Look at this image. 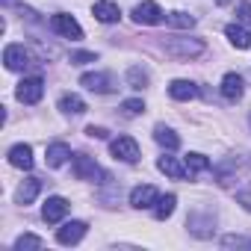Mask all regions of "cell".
Segmentation results:
<instances>
[{
  "label": "cell",
  "mask_w": 251,
  "mask_h": 251,
  "mask_svg": "<svg viewBox=\"0 0 251 251\" xmlns=\"http://www.w3.org/2000/svg\"><path fill=\"white\" fill-rule=\"evenodd\" d=\"M204 42L201 39H172L166 42V53L177 56V59H192V56H201L204 53Z\"/></svg>",
  "instance_id": "obj_1"
},
{
  "label": "cell",
  "mask_w": 251,
  "mask_h": 251,
  "mask_svg": "<svg viewBox=\"0 0 251 251\" xmlns=\"http://www.w3.org/2000/svg\"><path fill=\"white\" fill-rule=\"evenodd\" d=\"M109 154L121 163H136L139 160V145H136L133 136H118V139L109 142Z\"/></svg>",
  "instance_id": "obj_2"
},
{
  "label": "cell",
  "mask_w": 251,
  "mask_h": 251,
  "mask_svg": "<svg viewBox=\"0 0 251 251\" xmlns=\"http://www.w3.org/2000/svg\"><path fill=\"white\" fill-rule=\"evenodd\" d=\"M50 27H53V33H59L62 39H71V42H80V39H83V27L77 24V18H74V15L59 12V15H53V18H50Z\"/></svg>",
  "instance_id": "obj_3"
},
{
  "label": "cell",
  "mask_w": 251,
  "mask_h": 251,
  "mask_svg": "<svg viewBox=\"0 0 251 251\" xmlns=\"http://www.w3.org/2000/svg\"><path fill=\"white\" fill-rule=\"evenodd\" d=\"M15 95H18L21 103H39L42 95H45V80H42V77H24V80L18 83Z\"/></svg>",
  "instance_id": "obj_4"
},
{
  "label": "cell",
  "mask_w": 251,
  "mask_h": 251,
  "mask_svg": "<svg viewBox=\"0 0 251 251\" xmlns=\"http://www.w3.org/2000/svg\"><path fill=\"white\" fill-rule=\"evenodd\" d=\"M68 210H71V204H68L62 195H53V198L45 201V207H42V219H45L48 225H59V222L68 216Z\"/></svg>",
  "instance_id": "obj_5"
},
{
  "label": "cell",
  "mask_w": 251,
  "mask_h": 251,
  "mask_svg": "<svg viewBox=\"0 0 251 251\" xmlns=\"http://www.w3.org/2000/svg\"><path fill=\"white\" fill-rule=\"evenodd\" d=\"M71 169H74V177H77V180H95V177H103L100 169H98V163H95L89 154H77V157L71 160Z\"/></svg>",
  "instance_id": "obj_6"
},
{
  "label": "cell",
  "mask_w": 251,
  "mask_h": 251,
  "mask_svg": "<svg viewBox=\"0 0 251 251\" xmlns=\"http://www.w3.org/2000/svg\"><path fill=\"white\" fill-rule=\"evenodd\" d=\"M80 86H86L89 92H95V95H109L115 86H112V77L109 74H103V71H92V74H83L80 77Z\"/></svg>",
  "instance_id": "obj_7"
},
{
  "label": "cell",
  "mask_w": 251,
  "mask_h": 251,
  "mask_svg": "<svg viewBox=\"0 0 251 251\" xmlns=\"http://www.w3.org/2000/svg\"><path fill=\"white\" fill-rule=\"evenodd\" d=\"M163 15H166V12L154 3V0H145V3H139V6L133 9V21H136V24H148V27L160 24Z\"/></svg>",
  "instance_id": "obj_8"
},
{
  "label": "cell",
  "mask_w": 251,
  "mask_h": 251,
  "mask_svg": "<svg viewBox=\"0 0 251 251\" xmlns=\"http://www.w3.org/2000/svg\"><path fill=\"white\" fill-rule=\"evenodd\" d=\"M3 62L9 71H24L30 65V53L24 50V45H6L3 50Z\"/></svg>",
  "instance_id": "obj_9"
},
{
  "label": "cell",
  "mask_w": 251,
  "mask_h": 251,
  "mask_svg": "<svg viewBox=\"0 0 251 251\" xmlns=\"http://www.w3.org/2000/svg\"><path fill=\"white\" fill-rule=\"evenodd\" d=\"M86 230H89L86 222H65V225L56 230V239H59L62 245H77V242L86 236Z\"/></svg>",
  "instance_id": "obj_10"
},
{
  "label": "cell",
  "mask_w": 251,
  "mask_h": 251,
  "mask_svg": "<svg viewBox=\"0 0 251 251\" xmlns=\"http://www.w3.org/2000/svg\"><path fill=\"white\" fill-rule=\"evenodd\" d=\"M92 15H95V21H100V24H115V21L121 18V9L112 3V0H98V3L92 6Z\"/></svg>",
  "instance_id": "obj_11"
},
{
  "label": "cell",
  "mask_w": 251,
  "mask_h": 251,
  "mask_svg": "<svg viewBox=\"0 0 251 251\" xmlns=\"http://www.w3.org/2000/svg\"><path fill=\"white\" fill-rule=\"evenodd\" d=\"M157 198H160V192H157L154 186H136V189L130 192V204H133L136 210H148V207H154Z\"/></svg>",
  "instance_id": "obj_12"
},
{
  "label": "cell",
  "mask_w": 251,
  "mask_h": 251,
  "mask_svg": "<svg viewBox=\"0 0 251 251\" xmlns=\"http://www.w3.org/2000/svg\"><path fill=\"white\" fill-rule=\"evenodd\" d=\"M9 163L15 166V169H24V172H30L33 169V148L30 145H12L9 148Z\"/></svg>",
  "instance_id": "obj_13"
},
{
  "label": "cell",
  "mask_w": 251,
  "mask_h": 251,
  "mask_svg": "<svg viewBox=\"0 0 251 251\" xmlns=\"http://www.w3.org/2000/svg\"><path fill=\"white\" fill-rule=\"evenodd\" d=\"M39 192H42V180H39V177H27V180L18 186L15 201L27 207V204H33V201H36V195H39Z\"/></svg>",
  "instance_id": "obj_14"
},
{
  "label": "cell",
  "mask_w": 251,
  "mask_h": 251,
  "mask_svg": "<svg viewBox=\"0 0 251 251\" xmlns=\"http://www.w3.org/2000/svg\"><path fill=\"white\" fill-rule=\"evenodd\" d=\"M242 92H245V86H242V77H239V74L230 71V74L222 77V95H225L227 100H239Z\"/></svg>",
  "instance_id": "obj_15"
},
{
  "label": "cell",
  "mask_w": 251,
  "mask_h": 251,
  "mask_svg": "<svg viewBox=\"0 0 251 251\" xmlns=\"http://www.w3.org/2000/svg\"><path fill=\"white\" fill-rule=\"evenodd\" d=\"M169 95H172L175 100H192V98L198 95V86H195V83H189V80H172Z\"/></svg>",
  "instance_id": "obj_16"
},
{
  "label": "cell",
  "mask_w": 251,
  "mask_h": 251,
  "mask_svg": "<svg viewBox=\"0 0 251 251\" xmlns=\"http://www.w3.org/2000/svg\"><path fill=\"white\" fill-rule=\"evenodd\" d=\"M71 157V148L65 145V142H53V145H48V166L50 169H59V166H65V160Z\"/></svg>",
  "instance_id": "obj_17"
},
{
  "label": "cell",
  "mask_w": 251,
  "mask_h": 251,
  "mask_svg": "<svg viewBox=\"0 0 251 251\" xmlns=\"http://www.w3.org/2000/svg\"><path fill=\"white\" fill-rule=\"evenodd\" d=\"M227 39H230V45L233 48H239V50H248L251 48V33L242 27V24H227Z\"/></svg>",
  "instance_id": "obj_18"
},
{
  "label": "cell",
  "mask_w": 251,
  "mask_h": 251,
  "mask_svg": "<svg viewBox=\"0 0 251 251\" xmlns=\"http://www.w3.org/2000/svg\"><path fill=\"white\" fill-rule=\"evenodd\" d=\"M157 169L163 172V175H169V177H175V180H183L186 177V166H180L175 157H160V163H157Z\"/></svg>",
  "instance_id": "obj_19"
},
{
  "label": "cell",
  "mask_w": 251,
  "mask_h": 251,
  "mask_svg": "<svg viewBox=\"0 0 251 251\" xmlns=\"http://www.w3.org/2000/svg\"><path fill=\"white\" fill-rule=\"evenodd\" d=\"M175 204H177V195H175V192L160 195V198H157V204H154V216H157L160 222H166V219L175 213Z\"/></svg>",
  "instance_id": "obj_20"
},
{
  "label": "cell",
  "mask_w": 251,
  "mask_h": 251,
  "mask_svg": "<svg viewBox=\"0 0 251 251\" xmlns=\"http://www.w3.org/2000/svg\"><path fill=\"white\" fill-rule=\"evenodd\" d=\"M154 139H157V145H163V148H169V151H175V148L180 145L177 133H175V130H169L166 124H157V127H154Z\"/></svg>",
  "instance_id": "obj_21"
},
{
  "label": "cell",
  "mask_w": 251,
  "mask_h": 251,
  "mask_svg": "<svg viewBox=\"0 0 251 251\" xmlns=\"http://www.w3.org/2000/svg\"><path fill=\"white\" fill-rule=\"evenodd\" d=\"M59 109L68 112V115H83V112H86V100H83L80 95H62Z\"/></svg>",
  "instance_id": "obj_22"
},
{
  "label": "cell",
  "mask_w": 251,
  "mask_h": 251,
  "mask_svg": "<svg viewBox=\"0 0 251 251\" xmlns=\"http://www.w3.org/2000/svg\"><path fill=\"white\" fill-rule=\"evenodd\" d=\"M166 24L175 27V30H192L195 27V18L189 12H169L166 15Z\"/></svg>",
  "instance_id": "obj_23"
},
{
  "label": "cell",
  "mask_w": 251,
  "mask_h": 251,
  "mask_svg": "<svg viewBox=\"0 0 251 251\" xmlns=\"http://www.w3.org/2000/svg\"><path fill=\"white\" fill-rule=\"evenodd\" d=\"M183 166H186V175L192 177V175H198V172H207V169H210V160H207L204 154H186Z\"/></svg>",
  "instance_id": "obj_24"
},
{
  "label": "cell",
  "mask_w": 251,
  "mask_h": 251,
  "mask_svg": "<svg viewBox=\"0 0 251 251\" xmlns=\"http://www.w3.org/2000/svg\"><path fill=\"white\" fill-rule=\"evenodd\" d=\"M127 83H130V89H145L148 86V71H142L139 65H133L127 71Z\"/></svg>",
  "instance_id": "obj_25"
},
{
  "label": "cell",
  "mask_w": 251,
  "mask_h": 251,
  "mask_svg": "<svg viewBox=\"0 0 251 251\" xmlns=\"http://www.w3.org/2000/svg\"><path fill=\"white\" fill-rule=\"evenodd\" d=\"M42 245H45V239L42 236H33V233H21L15 239V248L18 251H24V248H42Z\"/></svg>",
  "instance_id": "obj_26"
},
{
  "label": "cell",
  "mask_w": 251,
  "mask_h": 251,
  "mask_svg": "<svg viewBox=\"0 0 251 251\" xmlns=\"http://www.w3.org/2000/svg\"><path fill=\"white\" fill-rule=\"evenodd\" d=\"M121 109H124V115H130V118H133V115H142V112H145V103H142L139 98H130V100H124V103H121Z\"/></svg>",
  "instance_id": "obj_27"
},
{
  "label": "cell",
  "mask_w": 251,
  "mask_h": 251,
  "mask_svg": "<svg viewBox=\"0 0 251 251\" xmlns=\"http://www.w3.org/2000/svg\"><path fill=\"white\" fill-rule=\"evenodd\" d=\"M98 56L95 53H89V50H77V53H71V65H89V62H95Z\"/></svg>",
  "instance_id": "obj_28"
},
{
  "label": "cell",
  "mask_w": 251,
  "mask_h": 251,
  "mask_svg": "<svg viewBox=\"0 0 251 251\" xmlns=\"http://www.w3.org/2000/svg\"><path fill=\"white\" fill-rule=\"evenodd\" d=\"M236 18H239L242 24H248V27H251V3H248V0H242V3L236 6Z\"/></svg>",
  "instance_id": "obj_29"
},
{
  "label": "cell",
  "mask_w": 251,
  "mask_h": 251,
  "mask_svg": "<svg viewBox=\"0 0 251 251\" xmlns=\"http://www.w3.org/2000/svg\"><path fill=\"white\" fill-rule=\"evenodd\" d=\"M86 133H89L92 139H106V136H109V130H106V127H95V124H92Z\"/></svg>",
  "instance_id": "obj_30"
},
{
  "label": "cell",
  "mask_w": 251,
  "mask_h": 251,
  "mask_svg": "<svg viewBox=\"0 0 251 251\" xmlns=\"http://www.w3.org/2000/svg\"><path fill=\"white\" fill-rule=\"evenodd\" d=\"M236 201H239V204H242V207H245V210L251 213V189H245V192H239V195H236Z\"/></svg>",
  "instance_id": "obj_31"
},
{
  "label": "cell",
  "mask_w": 251,
  "mask_h": 251,
  "mask_svg": "<svg viewBox=\"0 0 251 251\" xmlns=\"http://www.w3.org/2000/svg\"><path fill=\"white\" fill-rule=\"evenodd\" d=\"M216 3H222V6H225V3H230V0H216Z\"/></svg>",
  "instance_id": "obj_32"
}]
</instances>
